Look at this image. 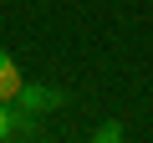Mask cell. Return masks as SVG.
Here are the masks:
<instances>
[{
	"label": "cell",
	"mask_w": 153,
	"mask_h": 143,
	"mask_svg": "<svg viewBox=\"0 0 153 143\" xmlns=\"http://www.w3.org/2000/svg\"><path fill=\"white\" fill-rule=\"evenodd\" d=\"M61 102H66V92H61V87H46V82H26L21 97H16V107H26V112H36V118L51 112V107H61Z\"/></svg>",
	"instance_id": "obj_1"
},
{
	"label": "cell",
	"mask_w": 153,
	"mask_h": 143,
	"mask_svg": "<svg viewBox=\"0 0 153 143\" xmlns=\"http://www.w3.org/2000/svg\"><path fill=\"white\" fill-rule=\"evenodd\" d=\"M36 133V112L16 107V102H0V143H10V138H31Z\"/></svg>",
	"instance_id": "obj_2"
},
{
	"label": "cell",
	"mask_w": 153,
	"mask_h": 143,
	"mask_svg": "<svg viewBox=\"0 0 153 143\" xmlns=\"http://www.w3.org/2000/svg\"><path fill=\"white\" fill-rule=\"evenodd\" d=\"M92 143H123V123H117V118L97 123V128H92Z\"/></svg>",
	"instance_id": "obj_3"
},
{
	"label": "cell",
	"mask_w": 153,
	"mask_h": 143,
	"mask_svg": "<svg viewBox=\"0 0 153 143\" xmlns=\"http://www.w3.org/2000/svg\"><path fill=\"white\" fill-rule=\"evenodd\" d=\"M5 61H10V56H5V51H0V66H5Z\"/></svg>",
	"instance_id": "obj_4"
}]
</instances>
